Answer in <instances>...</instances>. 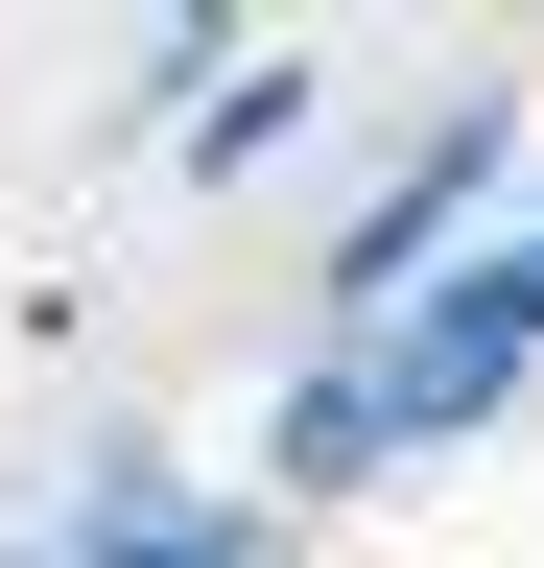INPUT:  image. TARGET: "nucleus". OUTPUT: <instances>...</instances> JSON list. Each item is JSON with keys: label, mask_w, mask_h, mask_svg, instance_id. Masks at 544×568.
Instances as JSON below:
<instances>
[{"label": "nucleus", "mask_w": 544, "mask_h": 568, "mask_svg": "<svg viewBox=\"0 0 544 568\" xmlns=\"http://www.w3.org/2000/svg\"><path fill=\"white\" fill-rule=\"evenodd\" d=\"M72 568H260V521H189L166 474H95V545Z\"/></svg>", "instance_id": "2"}, {"label": "nucleus", "mask_w": 544, "mask_h": 568, "mask_svg": "<svg viewBox=\"0 0 544 568\" xmlns=\"http://www.w3.org/2000/svg\"><path fill=\"white\" fill-rule=\"evenodd\" d=\"M473 190H497V119H450V142H427V166H402V190L356 213V237H331V284H356V308H402V284H427V261H450V213H473Z\"/></svg>", "instance_id": "1"}]
</instances>
